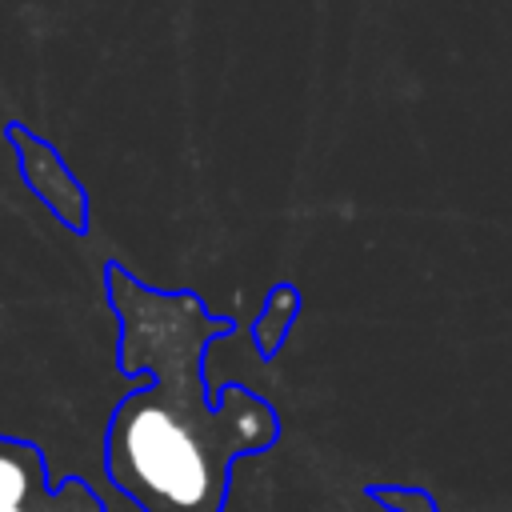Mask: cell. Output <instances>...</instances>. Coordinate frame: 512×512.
<instances>
[{
	"instance_id": "obj_1",
	"label": "cell",
	"mask_w": 512,
	"mask_h": 512,
	"mask_svg": "<svg viewBox=\"0 0 512 512\" xmlns=\"http://www.w3.org/2000/svg\"><path fill=\"white\" fill-rule=\"evenodd\" d=\"M120 324L116 368L144 376L108 416L104 476L140 512H224L232 468L280 440L276 408L244 384L208 396V344L236 332L196 292H160L124 264H104Z\"/></svg>"
},
{
	"instance_id": "obj_4",
	"label": "cell",
	"mask_w": 512,
	"mask_h": 512,
	"mask_svg": "<svg viewBox=\"0 0 512 512\" xmlns=\"http://www.w3.org/2000/svg\"><path fill=\"white\" fill-rule=\"evenodd\" d=\"M296 316H300V288L292 280L272 284V292H268V300H264V308L252 324V340H256V352H260L264 364L276 360V352L284 348Z\"/></svg>"
},
{
	"instance_id": "obj_2",
	"label": "cell",
	"mask_w": 512,
	"mask_h": 512,
	"mask_svg": "<svg viewBox=\"0 0 512 512\" xmlns=\"http://www.w3.org/2000/svg\"><path fill=\"white\" fill-rule=\"evenodd\" d=\"M0 512H108L80 476L48 480L44 452L24 436H0Z\"/></svg>"
},
{
	"instance_id": "obj_3",
	"label": "cell",
	"mask_w": 512,
	"mask_h": 512,
	"mask_svg": "<svg viewBox=\"0 0 512 512\" xmlns=\"http://www.w3.org/2000/svg\"><path fill=\"white\" fill-rule=\"evenodd\" d=\"M8 144L16 148V160H20V172H24V184L48 204V212L72 228V232H88V192L84 184L72 176V168L60 160V152L32 136L24 124H8L4 128Z\"/></svg>"
},
{
	"instance_id": "obj_5",
	"label": "cell",
	"mask_w": 512,
	"mask_h": 512,
	"mask_svg": "<svg viewBox=\"0 0 512 512\" xmlns=\"http://www.w3.org/2000/svg\"><path fill=\"white\" fill-rule=\"evenodd\" d=\"M368 500L384 504L388 512H436V500L416 484H368Z\"/></svg>"
}]
</instances>
